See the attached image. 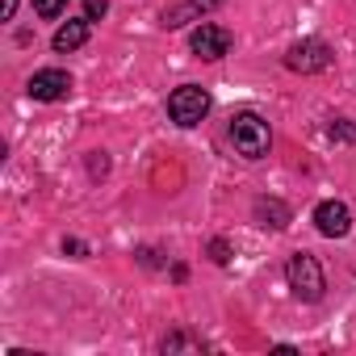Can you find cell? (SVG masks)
<instances>
[{"label":"cell","mask_w":356,"mask_h":356,"mask_svg":"<svg viewBox=\"0 0 356 356\" xmlns=\"http://www.w3.org/2000/svg\"><path fill=\"white\" fill-rule=\"evenodd\" d=\"M231 143H235V151H239L243 159L268 155V147H273L268 122H264L260 113H235V118H231Z\"/></svg>","instance_id":"cell-1"},{"label":"cell","mask_w":356,"mask_h":356,"mask_svg":"<svg viewBox=\"0 0 356 356\" xmlns=\"http://www.w3.org/2000/svg\"><path fill=\"white\" fill-rule=\"evenodd\" d=\"M285 277H289V289L302 298V302H318L323 298V268H318V260L310 256V252H298V256H289V264H285Z\"/></svg>","instance_id":"cell-2"},{"label":"cell","mask_w":356,"mask_h":356,"mask_svg":"<svg viewBox=\"0 0 356 356\" xmlns=\"http://www.w3.org/2000/svg\"><path fill=\"white\" fill-rule=\"evenodd\" d=\"M206 113H210V92L197 88V84H181L168 97V118L176 126H197Z\"/></svg>","instance_id":"cell-3"},{"label":"cell","mask_w":356,"mask_h":356,"mask_svg":"<svg viewBox=\"0 0 356 356\" xmlns=\"http://www.w3.org/2000/svg\"><path fill=\"white\" fill-rule=\"evenodd\" d=\"M327 63H331V51H327V42H318V38H302V42H293L289 55H285V67H289V72H302V76L323 72Z\"/></svg>","instance_id":"cell-4"},{"label":"cell","mask_w":356,"mask_h":356,"mask_svg":"<svg viewBox=\"0 0 356 356\" xmlns=\"http://www.w3.org/2000/svg\"><path fill=\"white\" fill-rule=\"evenodd\" d=\"M231 30H222V26H214V22H202L193 34H189V47H193V55H202V59H222L227 51H231Z\"/></svg>","instance_id":"cell-5"},{"label":"cell","mask_w":356,"mask_h":356,"mask_svg":"<svg viewBox=\"0 0 356 356\" xmlns=\"http://www.w3.org/2000/svg\"><path fill=\"white\" fill-rule=\"evenodd\" d=\"M314 227H318V235H327V239H343V235L352 231V214H348L343 202H318V206H314Z\"/></svg>","instance_id":"cell-6"},{"label":"cell","mask_w":356,"mask_h":356,"mask_svg":"<svg viewBox=\"0 0 356 356\" xmlns=\"http://www.w3.org/2000/svg\"><path fill=\"white\" fill-rule=\"evenodd\" d=\"M67 92H72V76L59 72V67H47V72L30 76V97L34 101H63Z\"/></svg>","instance_id":"cell-7"},{"label":"cell","mask_w":356,"mask_h":356,"mask_svg":"<svg viewBox=\"0 0 356 356\" xmlns=\"http://www.w3.org/2000/svg\"><path fill=\"white\" fill-rule=\"evenodd\" d=\"M51 42H55V51H76V47H84V42H88V22H67V26H59Z\"/></svg>","instance_id":"cell-8"},{"label":"cell","mask_w":356,"mask_h":356,"mask_svg":"<svg viewBox=\"0 0 356 356\" xmlns=\"http://www.w3.org/2000/svg\"><path fill=\"white\" fill-rule=\"evenodd\" d=\"M256 218H260V227L281 231V227H289V206H281V202H256Z\"/></svg>","instance_id":"cell-9"},{"label":"cell","mask_w":356,"mask_h":356,"mask_svg":"<svg viewBox=\"0 0 356 356\" xmlns=\"http://www.w3.org/2000/svg\"><path fill=\"white\" fill-rule=\"evenodd\" d=\"M34 5H38L42 17H59V13L67 9V0H34Z\"/></svg>","instance_id":"cell-10"},{"label":"cell","mask_w":356,"mask_h":356,"mask_svg":"<svg viewBox=\"0 0 356 356\" xmlns=\"http://www.w3.org/2000/svg\"><path fill=\"white\" fill-rule=\"evenodd\" d=\"M84 13H88V22H97V17L109 13V5H105V0H84Z\"/></svg>","instance_id":"cell-11"},{"label":"cell","mask_w":356,"mask_h":356,"mask_svg":"<svg viewBox=\"0 0 356 356\" xmlns=\"http://www.w3.org/2000/svg\"><path fill=\"white\" fill-rule=\"evenodd\" d=\"M210 256H214L218 264H227V260H231V248H227L222 239H214V243H210Z\"/></svg>","instance_id":"cell-12"},{"label":"cell","mask_w":356,"mask_h":356,"mask_svg":"<svg viewBox=\"0 0 356 356\" xmlns=\"http://www.w3.org/2000/svg\"><path fill=\"white\" fill-rule=\"evenodd\" d=\"M214 5H222V0H189L193 13H206V9H214Z\"/></svg>","instance_id":"cell-13"},{"label":"cell","mask_w":356,"mask_h":356,"mask_svg":"<svg viewBox=\"0 0 356 356\" xmlns=\"http://www.w3.org/2000/svg\"><path fill=\"white\" fill-rule=\"evenodd\" d=\"M0 13H5V22H9L17 13V0H0Z\"/></svg>","instance_id":"cell-14"},{"label":"cell","mask_w":356,"mask_h":356,"mask_svg":"<svg viewBox=\"0 0 356 356\" xmlns=\"http://www.w3.org/2000/svg\"><path fill=\"white\" fill-rule=\"evenodd\" d=\"M331 134H339V138H356V126H331Z\"/></svg>","instance_id":"cell-15"}]
</instances>
